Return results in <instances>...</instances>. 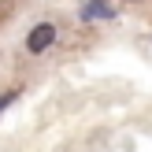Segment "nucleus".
Returning a JSON list of instances; mask_svg holds the SVG:
<instances>
[{
  "label": "nucleus",
  "instance_id": "obj_1",
  "mask_svg": "<svg viewBox=\"0 0 152 152\" xmlns=\"http://www.w3.org/2000/svg\"><path fill=\"white\" fill-rule=\"evenodd\" d=\"M52 45H56V26H52V22H37V26L26 34V52H34V56L48 52Z\"/></svg>",
  "mask_w": 152,
  "mask_h": 152
},
{
  "label": "nucleus",
  "instance_id": "obj_2",
  "mask_svg": "<svg viewBox=\"0 0 152 152\" xmlns=\"http://www.w3.org/2000/svg\"><path fill=\"white\" fill-rule=\"evenodd\" d=\"M104 15H111V7L100 4V0H93V4L86 7V19H104Z\"/></svg>",
  "mask_w": 152,
  "mask_h": 152
},
{
  "label": "nucleus",
  "instance_id": "obj_3",
  "mask_svg": "<svg viewBox=\"0 0 152 152\" xmlns=\"http://www.w3.org/2000/svg\"><path fill=\"white\" fill-rule=\"evenodd\" d=\"M15 96H19V93H15V89H7V93H0V111H4V108H7V104H11V100H15Z\"/></svg>",
  "mask_w": 152,
  "mask_h": 152
}]
</instances>
